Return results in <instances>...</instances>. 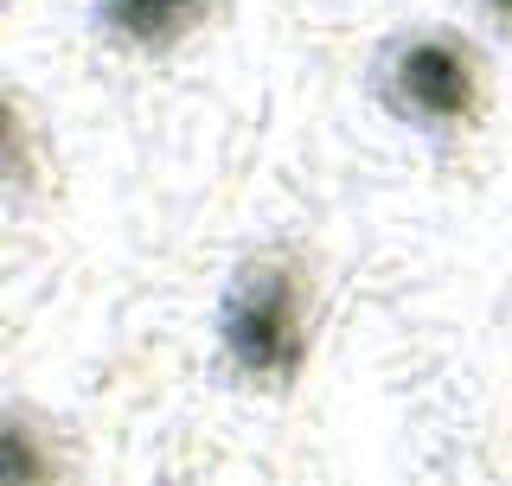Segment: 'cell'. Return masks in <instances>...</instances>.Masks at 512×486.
Returning <instances> with one entry per match:
<instances>
[{"label": "cell", "mask_w": 512, "mask_h": 486, "mask_svg": "<svg viewBox=\"0 0 512 486\" xmlns=\"http://www.w3.org/2000/svg\"><path fill=\"white\" fill-rule=\"evenodd\" d=\"M320 339V282L295 243H256L224 269L212 295V346L218 365L244 391L282 397L308 378Z\"/></svg>", "instance_id": "obj_1"}, {"label": "cell", "mask_w": 512, "mask_h": 486, "mask_svg": "<svg viewBox=\"0 0 512 486\" xmlns=\"http://www.w3.org/2000/svg\"><path fill=\"white\" fill-rule=\"evenodd\" d=\"M365 90L397 128L423 141H461L493 109V64L474 26L416 13L384 26L365 52Z\"/></svg>", "instance_id": "obj_2"}, {"label": "cell", "mask_w": 512, "mask_h": 486, "mask_svg": "<svg viewBox=\"0 0 512 486\" xmlns=\"http://www.w3.org/2000/svg\"><path fill=\"white\" fill-rule=\"evenodd\" d=\"M244 0H84V39L128 64H173L237 26Z\"/></svg>", "instance_id": "obj_3"}, {"label": "cell", "mask_w": 512, "mask_h": 486, "mask_svg": "<svg viewBox=\"0 0 512 486\" xmlns=\"http://www.w3.org/2000/svg\"><path fill=\"white\" fill-rule=\"evenodd\" d=\"M0 486H71V448L58 423L20 397L0 416Z\"/></svg>", "instance_id": "obj_4"}, {"label": "cell", "mask_w": 512, "mask_h": 486, "mask_svg": "<svg viewBox=\"0 0 512 486\" xmlns=\"http://www.w3.org/2000/svg\"><path fill=\"white\" fill-rule=\"evenodd\" d=\"M0 186H7L13 205H26L39 192V122H32L20 84L0 103Z\"/></svg>", "instance_id": "obj_5"}, {"label": "cell", "mask_w": 512, "mask_h": 486, "mask_svg": "<svg viewBox=\"0 0 512 486\" xmlns=\"http://www.w3.org/2000/svg\"><path fill=\"white\" fill-rule=\"evenodd\" d=\"M461 13L493 39H512V0H461Z\"/></svg>", "instance_id": "obj_6"}]
</instances>
